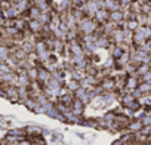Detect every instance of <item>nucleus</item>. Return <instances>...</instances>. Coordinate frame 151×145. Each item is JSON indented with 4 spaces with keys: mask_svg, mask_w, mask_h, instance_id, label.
Listing matches in <instances>:
<instances>
[{
    "mask_svg": "<svg viewBox=\"0 0 151 145\" xmlns=\"http://www.w3.org/2000/svg\"><path fill=\"white\" fill-rule=\"evenodd\" d=\"M93 19H95L98 24H105V22L110 21V12H108L107 9H99V11L95 14Z\"/></svg>",
    "mask_w": 151,
    "mask_h": 145,
    "instance_id": "f257e3e1",
    "label": "nucleus"
},
{
    "mask_svg": "<svg viewBox=\"0 0 151 145\" xmlns=\"http://www.w3.org/2000/svg\"><path fill=\"white\" fill-rule=\"evenodd\" d=\"M101 88L104 89V92H116V80L111 77H105L101 82Z\"/></svg>",
    "mask_w": 151,
    "mask_h": 145,
    "instance_id": "f03ea898",
    "label": "nucleus"
},
{
    "mask_svg": "<svg viewBox=\"0 0 151 145\" xmlns=\"http://www.w3.org/2000/svg\"><path fill=\"white\" fill-rule=\"evenodd\" d=\"M83 110H85V105H83V102L74 98V101H73V104H71V113H73L74 116L80 117V116L83 114Z\"/></svg>",
    "mask_w": 151,
    "mask_h": 145,
    "instance_id": "7ed1b4c3",
    "label": "nucleus"
},
{
    "mask_svg": "<svg viewBox=\"0 0 151 145\" xmlns=\"http://www.w3.org/2000/svg\"><path fill=\"white\" fill-rule=\"evenodd\" d=\"M142 123H141V120H130V123H129V126H127V130H129V133H132V135H135V133H139L141 130H142Z\"/></svg>",
    "mask_w": 151,
    "mask_h": 145,
    "instance_id": "20e7f679",
    "label": "nucleus"
},
{
    "mask_svg": "<svg viewBox=\"0 0 151 145\" xmlns=\"http://www.w3.org/2000/svg\"><path fill=\"white\" fill-rule=\"evenodd\" d=\"M123 19H126L124 18V12H123V9L122 11H116V12H111L110 14V21L111 22H114V24H119L120 21H123Z\"/></svg>",
    "mask_w": 151,
    "mask_h": 145,
    "instance_id": "39448f33",
    "label": "nucleus"
},
{
    "mask_svg": "<svg viewBox=\"0 0 151 145\" xmlns=\"http://www.w3.org/2000/svg\"><path fill=\"white\" fill-rule=\"evenodd\" d=\"M150 70H151V65L150 64H139L138 68H136V76L138 77H142L144 74H147Z\"/></svg>",
    "mask_w": 151,
    "mask_h": 145,
    "instance_id": "423d86ee",
    "label": "nucleus"
},
{
    "mask_svg": "<svg viewBox=\"0 0 151 145\" xmlns=\"http://www.w3.org/2000/svg\"><path fill=\"white\" fill-rule=\"evenodd\" d=\"M138 90L142 93V96L144 95H151V85L147 83V82H141L139 86H138Z\"/></svg>",
    "mask_w": 151,
    "mask_h": 145,
    "instance_id": "0eeeda50",
    "label": "nucleus"
},
{
    "mask_svg": "<svg viewBox=\"0 0 151 145\" xmlns=\"http://www.w3.org/2000/svg\"><path fill=\"white\" fill-rule=\"evenodd\" d=\"M67 88H68L70 93H73V95H74V92H76V90H79V89H80V82H77V80H73V79H71V80L68 82Z\"/></svg>",
    "mask_w": 151,
    "mask_h": 145,
    "instance_id": "6e6552de",
    "label": "nucleus"
},
{
    "mask_svg": "<svg viewBox=\"0 0 151 145\" xmlns=\"http://www.w3.org/2000/svg\"><path fill=\"white\" fill-rule=\"evenodd\" d=\"M127 21V24H126V30H130V31H136L141 25H139V22H138V19H126Z\"/></svg>",
    "mask_w": 151,
    "mask_h": 145,
    "instance_id": "1a4fd4ad",
    "label": "nucleus"
},
{
    "mask_svg": "<svg viewBox=\"0 0 151 145\" xmlns=\"http://www.w3.org/2000/svg\"><path fill=\"white\" fill-rule=\"evenodd\" d=\"M37 74H39V71H37V67H33V68L27 70V76H28L30 82H37Z\"/></svg>",
    "mask_w": 151,
    "mask_h": 145,
    "instance_id": "9d476101",
    "label": "nucleus"
},
{
    "mask_svg": "<svg viewBox=\"0 0 151 145\" xmlns=\"http://www.w3.org/2000/svg\"><path fill=\"white\" fill-rule=\"evenodd\" d=\"M0 95L5 96V90H3V86H2V85H0Z\"/></svg>",
    "mask_w": 151,
    "mask_h": 145,
    "instance_id": "9b49d317",
    "label": "nucleus"
},
{
    "mask_svg": "<svg viewBox=\"0 0 151 145\" xmlns=\"http://www.w3.org/2000/svg\"><path fill=\"white\" fill-rule=\"evenodd\" d=\"M0 37H2V30H0Z\"/></svg>",
    "mask_w": 151,
    "mask_h": 145,
    "instance_id": "f8f14e48",
    "label": "nucleus"
},
{
    "mask_svg": "<svg viewBox=\"0 0 151 145\" xmlns=\"http://www.w3.org/2000/svg\"><path fill=\"white\" fill-rule=\"evenodd\" d=\"M150 136H151V132H150Z\"/></svg>",
    "mask_w": 151,
    "mask_h": 145,
    "instance_id": "ddd939ff",
    "label": "nucleus"
},
{
    "mask_svg": "<svg viewBox=\"0 0 151 145\" xmlns=\"http://www.w3.org/2000/svg\"><path fill=\"white\" fill-rule=\"evenodd\" d=\"M31 145H36V144H31Z\"/></svg>",
    "mask_w": 151,
    "mask_h": 145,
    "instance_id": "4468645a",
    "label": "nucleus"
},
{
    "mask_svg": "<svg viewBox=\"0 0 151 145\" xmlns=\"http://www.w3.org/2000/svg\"><path fill=\"white\" fill-rule=\"evenodd\" d=\"M56 145H59V144H56Z\"/></svg>",
    "mask_w": 151,
    "mask_h": 145,
    "instance_id": "2eb2a0df",
    "label": "nucleus"
},
{
    "mask_svg": "<svg viewBox=\"0 0 151 145\" xmlns=\"http://www.w3.org/2000/svg\"><path fill=\"white\" fill-rule=\"evenodd\" d=\"M0 2H2V0H0Z\"/></svg>",
    "mask_w": 151,
    "mask_h": 145,
    "instance_id": "dca6fc26",
    "label": "nucleus"
}]
</instances>
